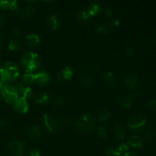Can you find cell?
<instances>
[{"label": "cell", "instance_id": "obj_30", "mask_svg": "<svg viewBox=\"0 0 156 156\" xmlns=\"http://www.w3.org/2000/svg\"><path fill=\"white\" fill-rule=\"evenodd\" d=\"M98 134L102 138H107L108 136V132L107 129L104 126H100L98 128Z\"/></svg>", "mask_w": 156, "mask_h": 156}, {"label": "cell", "instance_id": "obj_6", "mask_svg": "<svg viewBox=\"0 0 156 156\" xmlns=\"http://www.w3.org/2000/svg\"><path fill=\"white\" fill-rule=\"evenodd\" d=\"M44 120L46 128L50 132H55L62 126L59 120H56V118L52 117L50 114H44Z\"/></svg>", "mask_w": 156, "mask_h": 156}, {"label": "cell", "instance_id": "obj_4", "mask_svg": "<svg viewBox=\"0 0 156 156\" xmlns=\"http://www.w3.org/2000/svg\"><path fill=\"white\" fill-rule=\"evenodd\" d=\"M1 92L2 98L7 103L15 104L16 101L19 98L18 92L12 85H5Z\"/></svg>", "mask_w": 156, "mask_h": 156}, {"label": "cell", "instance_id": "obj_25", "mask_svg": "<svg viewBox=\"0 0 156 156\" xmlns=\"http://www.w3.org/2000/svg\"><path fill=\"white\" fill-rule=\"evenodd\" d=\"M101 11V6L97 3H93V4L90 5L88 7V15H96L99 13Z\"/></svg>", "mask_w": 156, "mask_h": 156}, {"label": "cell", "instance_id": "obj_9", "mask_svg": "<svg viewBox=\"0 0 156 156\" xmlns=\"http://www.w3.org/2000/svg\"><path fill=\"white\" fill-rule=\"evenodd\" d=\"M77 18L79 23L84 27H91L93 21L90 18V15L85 12H80L77 14Z\"/></svg>", "mask_w": 156, "mask_h": 156}, {"label": "cell", "instance_id": "obj_32", "mask_svg": "<svg viewBox=\"0 0 156 156\" xmlns=\"http://www.w3.org/2000/svg\"><path fill=\"white\" fill-rule=\"evenodd\" d=\"M64 101H65V100H64L63 98H57L55 99L54 101V106L56 107V108H59V107H61L62 105H63Z\"/></svg>", "mask_w": 156, "mask_h": 156}, {"label": "cell", "instance_id": "obj_5", "mask_svg": "<svg viewBox=\"0 0 156 156\" xmlns=\"http://www.w3.org/2000/svg\"><path fill=\"white\" fill-rule=\"evenodd\" d=\"M146 123V119L141 114H136L129 119L128 125L134 131H140L143 129Z\"/></svg>", "mask_w": 156, "mask_h": 156}, {"label": "cell", "instance_id": "obj_26", "mask_svg": "<svg viewBox=\"0 0 156 156\" xmlns=\"http://www.w3.org/2000/svg\"><path fill=\"white\" fill-rule=\"evenodd\" d=\"M21 47V44H20L19 41L15 38L12 39V41H10L9 45V49L12 51H15V50H18V49H20Z\"/></svg>", "mask_w": 156, "mask_h": 156}, {"label": "cell", "instance_id": "obj_3", "mask_svg": "<svg viewBox=\"0 0 156 156\" xmlns=\"http://www.w3.org/2000/svg\"><path fill=\"white\" fill-rule=\"evenodd\" d=\"M94 121L92 116L90 114H85L76 123V127L80 133H87L94 129Z\"/></svg>", "mask_w": 156, "mask_h": 156}, {"label": "cell", "instance_id": "obj_42", "mask_svg": "<svg viewBox=\"0 0 156 156\" xmlns=\"http://www.w3.org/2000/svg\"><path fill=\"white\" fill-rule=\"evenodd\" d=\"M41 155V152L38 149H33L30 151V156H40Z\"/></svg>", "mask_w": 156, "mask_h": 156}, {"label": "cell", "instance_id": "obj_44", "mask_svg": "<svg viewBox=\"0 0 156 156\" xmlns=\"http://www.w3.org/2000/svg\"><path fill=\"white\" fill-rule=\"evenodd\" d=\"M13 33H14V34H15V35H21V29H19L18 28V27H15V29H13Z\"/></svg>", "mask_w": 156, "mask_h": 156}, {"label": "cell", "instance_id": "obj_24", "mask_svg": "<svg viewBox=\"0 0 156 156\" xmlns=\"http://www.w3.org/2000/svg\"><path fill=\"white\" fill-rule=\"evenodd\" d=\"M111 26L110 24H98L97 27H95L96 32L101 34H106L109 31V30L111 29Z\"/></svg>", "mask_w": 156, "mask_h": 156}, {"label": "cell", "instance_id": "obj_36", "mask_svg": "<svg viewBox=\"0 0 156 156\" xmlns=\"http://www.w3.org/2000/svg\"><path fill=\"white\" fill-rule=\"evenodd\" d=\"M10 5V1H0V9H8Z\"/></svg>", "mask_w": 156, "mask_h": 156}, {"label": "cell", "instance_id": "obj_34", "mask_svg": "<svg viewBox=\"0 0 156 156\" xmlns=\"http://www.w3.org/2000/svg\"><path fill=\"white\" fill-rule=\"evenodd\" d=\"M89 70L91 73L95 74V73H99L101 71V67L99 66L98 65H92L90 66Z\"/></svg>", "mask_w": 156, "mask_h": 156}, {"label": "cell", "instance_id": "obj_15", "mask_svg": "<svg viewBox=\"0 0 156 156\" xmlns=\"http://www.w3.org/2000/svg\"><path fill=\"white\" fill-rule=\"evenodd\" d=\"M47 23H48V25L51 27V29L53 30H56V29L59 28L60 27V20H59V17L56 15H53L52 16H50V18H48V21H47Z\"/></svg>", "mask_w": 156, "mask_h": 156}, {"label": "cell", "instance_id": "obj_8", "mask_svg": "<svg viewBox=\"0 0 156 156\" xmlns=\"http://www.w3.org/2000/svg\"><path fill=\"white\" fill-rule=\"evenodd\" d=\"M14 108L15 111L20 114H24L27 112L28 109V105H27L26 99L23 97L19 98L14 104Z\"/></svg>", "mask_w": 156, "mask_h": 156}, {"label": "cell", "instance_id": "obj_48", "mask_svg": "<svg viewBox=\"0 0 156 156\" xmlns=\"http://www.w3.org/2000/svg\"><path fill=\"white\" fill-rule=\"evenodd\" d=\"M121 156H136V155H134V154L130 153V152H126V153L121 155Z\"/></svg>", "mask_w": 156, "mask_h": 156}, {"label": "cell", "instance_id": "obj_40", "mask_svg": "<svg viewBox=\"0 0 156 156\" xmlns=\"http://www.w3.org/2000/svg\"><path fill=\"white\" fill-rule=\"evenodd\" d=\"M9 121L6 118H1L0 120V127H6L9 125Z\"/></svg>", "mask_w": 156, "mask_h": 156}, {"label": "cell", "instance_id": "obj_22", "mask_svg": "<svg viewBox=\"0 0 156 156\" xmlns=\"http://www.w3.org/2000/svg\"><path fill=\"white\" fill-rule=\"evenodd\" d=\"M73 76V70L69 67H66L59 74L58 77L59 79H70Z\"/></svg>", "mask_w": 156, "mask_h": 156}, {"label": "cell", "instance_id": "obj_45", "mask_svg": "<svg viewBox=\"0 0 156 156\" xmlns=\"http://www.w3.org/2000/svg\"><path fill=\"white\" fill-rule=\"evenodd\" d=\"M140 96V94L139 91H135V92L133 93V94H132V97H130L131 98H139Z\"/></svg>", "mask_w": 156, "mask_h": 156}, {"label": "cell", "instance_id": "obj_1", "mask_svg": "<svg viewBox=\"0 0 156 156\" xmlns=\"http://www.w3.org/2000/svg\"><path fill=\"white\" fill-rule=\"evenodd\" d=\"M21 66L27 73H33L41 66V59L36 53L28 51L24 53L21 58Z\"/></svg>", "mask_w": 156, "mask_h": 156}, {"label": "cell", "instance_id": "obj_7", "mask_svg": "<svg viewBox=\"0 0 156 156\" xmlns=\"http://www.w3.org/2000/svg\"><path fill=\"white\" fill-rule=\"evenodd\" d=\"M9 152L14 156H21L24 152V145L21 141H14L8 146Z\"/></svg>", "mask_w": 156, "mask_h": 156}, {"label": "cell", "instance_id": "obj_50", "mask_svg": "<svg viewBox=\"0 0 156 156\" xmlns=\"http://www.w3.org/2000/svg\"><path fill=\"white\" fill-rule=\"evenodd\" d=\"M0 120H1V118H0Z\"/></svg>", "mask_w": 156, "mask_h": 156}, {"label": "cell", "instance_id": "obj_18", "mask_svg": "<svg viewBox=\"0 0 156 156\" xmlns=\"http://www.w3.org/2000/svg\"><path fill=\"white\" fill-rule=\"evenodd\" d=\"M29 136H30V140H32L33 141L39 140L41 136V130L39 126H33L32 128H30Z\"/></svg>", "mask_w": 156, "mask_h": 156}, {"label": "cell", "instance_id": "obj_13", "mask_svg": "<svg viewBox=\"0 0 156 156\" xmlns=\"http://www.w3.org/2000/svg\"><path fill=\"white\" fill-rule=\"evenodd\" d=\"M137 83H138V78H137V76L135 74L129 75L125 79V84L130 89L135 88Z\"/></svg>", "mask_w": 156, "mask_h": 156}, {"label": "cell", "instance_id": "obj_21", "mask_svg": "<svg viewBox=\"0 0 156 156\" xmlns=\"http://www.w3.org/2000/svg\"><path fill=\"white\" fill-rule=\"evenodd\" d=\"M35 13V9L32 5H27L23 9L22 17L24 18H31Z\"/></svg>", "mask_w": 156, "mask_h": 156}, {"label": "cell", "instance_id": "obj_41", "mask_svg": "<svg viewBox=\"0 0 156 156\" xmlns=\"http://www.w3.org/2000/svg\"><path fill=\"white\" fill-rule=\"evenodd\" d=\"M5 23H6L5 17L0 15V29L2 28V27L5 25Z\"/></svg>", "mask_w": 156, "mask_h": 156}, {"label": "cell", "instance_id": "obj_27", "mask_svg": "<svg viewBox=\"0 0 156 156\" xmlns=\"http://www.w3.org/2000/svg\"><path fill=\"white\" fill-rule=\"evenodd\" d=\"M22 81L26 84H32L34 82V75L32 73H25L22 76Z\"/></svg>", "mask_w": 156, "mask_h": 156}, {"label": "cell", "instance_id": "obj_39", "mask_svg": "<svg viewBox=\"0 0 156 156\" xmlns=\"http://www.w3.org/2000/svg\"><path fill=\"white\" fill-rule=\"evenodd\" d=\"M18 2L16 1H10V5H9V9L11 10H18Z\"/></svg>", "mask_w": 156, "mask_h": 156}, {"label": "cell", "instance_id": "obj_17", "mask_svg": "<svg viewBox=\"0 0 156 156\" xmlns=\"http://www.w3.org/2000/svg\"><path fill=\"white\" fill-rule=\"evenodd\" d=\"M117 105L121 108H129L133 104V99L130 97H121L117 100Z\"/></svg>", "mask_w": 156, "mask_h": 156}, {"label": "cell", "instance_id": "obj_29", "mask_svg": "<svg viewBox=\"0 0 156 156\" xmlns=\"http://www.w3.org/2000/svg\"><path fill=\"white\" fill-rule=\"evenodd\" d=\"M13 87L15 88V89L16 90V91L18 92V95H23L24 94V85H22V84L21 83H16L15 85H13ZM23 97V96H22Z\"/></svg>", "mask_w": 156, "mask_h": 156}, {"label": "cell", "instance_id": "obj_11", "mask_svg": "<svg viewBox=\"0 0 156 156\" xmlns=\"http://www.w3.org/2000/svg\"><path fill=\"white\" fill-rule=\"evenodd\" d=\"M25 43L28 47H35L39 44L40 37L37 34H34L27 35L25 37Z\"/></svg>", "mask_w": 156, "mask_h": 156}, {"label": "cell", "instance_id": "obj_49", "mask_svg": "<svg viewBox=\"0 0 156 156\" xmlns=\"http://www.w3.org/2000/svg\"><path fill=\"white\" fill-rule=\"evenodd\" d=\"M78 68H79V73H82V70L84 69V67L82 66H80L78 67Z\"/></svg>", "mask_w": 156, "mask_h": 156}, {"label": "cell", "instance_id": "obj_47", "mask_svg": "<svg viewBox=\"0 0 156 156\" xmlns=\"http://www.w3.org/2000/svg\"><path fill=\"white\" fill-rule=\"evenodd\" d=\"M111 26L112 27V26H117L119 24V21H117V20H115V21H113L111 23Z\"/></svg>", "mask_w": 156, "mask_h": 156}, {"label": "cell", "instance_id": "obj_20", "mask_svg": "<svg viewBox=\"0 0 156 156\" xmlns=\"http://www.w3.org/2000/svg\"><path fill=\"white\" fill-rule=\"evenodd\" d=\"M110 111L108 108H102L98 112L97 118L99 121H105L109 117Z\"/></svg>", "mask_w": 156, "mask_h": 156}, {"label": "cell", "instance_id": "obj_43", "mask_svg": "<svg viewBox=\"0 0 156 156\" xmlns=\"http://www.w3.org/2000/svg\"><path fill=\"white\" fill-rule=\"evenodd\" d=\"M104 11H105V13L106 14L107 16H108V17L111 18V17L112 16V12H111V9H110L108 6H107V7H105V9H104Z\"/></svg>", "mask_w": 156, "mask_h": 156}, {"label": "cell", "instance_id": "obj_35", "mask_svg": "<svg viewBox=\"0 0 156 156\" xmlns=\"http://www.w3.org/2000/svg\"><path fill=\"white\" fill-rule=\"evenodd\" d=\"M155 136V132L152 129H149L146 133V137L147 140H152Z\"/></svg>", "mask_w": 156, "mask_h": 156}, {"label": "cell", "instance_id": "obj_2", "mask_svg": "<svg viewBox=\"0 0 156 156\" xmlns=\"http://www.w3.org/2000/svg\"><path fill=\"white\" fill-rule=\"evenodd\" d=\"M19 76L18 66L13 62H7L0 68V79L5 82H14Z\"/></svg>", "mask_w": 156, "mask_h": 156}, {"label": "cell", "instance_id": "obj_14", "mask_svg": "<svg viewBox=\"0 0 156 156\" xmlns=\"http://www.w3.org/2000/svg\"><path fill=\"white\" fill-rule=\"evenodd\" d=\"M127 145L134 148H140L143 146V140L139 136H133L128 140Z\"/></svg>", "mask_w": 156, "mask_h": 156}, {"label": "cell", "instance_id": "obj_31", "mask_svg": "<svg viewBox=\"0 0 156 156\" xmlns=\"http://www.w3.org/2000/svg\"><path fill=\"white\" fill-rule=\"evenodd\" d=\"M117 149H118V151L120 152V153L121 154V155H123V154H125L126 153V152H128L129 146H128L127 144H126V143H123V144L120 145Z\"/></svg>", "mask_w": 156, "mask_h": 156}, {"label": "cell", "instance_id": "obj_23", "mask_svg": "<svg viewBox=\"0 0 156 156\" xmlns=\"http://www.w3.org/2000/svg\"><path fill=\"white\" fill-rule=\"evenodd\" d=\"M49 99H50V97H49V94H47V92H43L40 93L35 98V101L38 104H47V102L49 101Z\"/></svg>", "mask_w": 156, "mask_h": 156}, {"label": "cell", "instance_id": "obj_46", "mask_svg": "<svg viewBox=\"0 0 156 156\" xmlns=\"http://www.w3.org/2000/svg\"><path fill=\"white\" fill-rule=\"evenodd\" d=\"M5 86V82L0 79V91H2V90L3 89V88H4Z\"/></svg>", "mask_w": 156, "mask_h": 156}, {"label": "cell", "instance_id": "obj_10", "mask_svg": "<svg viewBox=\"0 0 156 156\" xmlns=\"http://www.w3.org/2000/svg\"><path fill=\"white\" fill-rule=\"evenodd\" d=\"M50 80V75L47 72L42 71L34 75V82L40 85H44L48 83Z\"/></svg>", "mask_w": 156, "mask_h": 156}, {"label": "cell", "instance_id": "obj_38", "mask_svg": "<svg viewBox=\"0 0 156 156\" xmlns=\"http://www.w3.org/2000/svg\"><path fill=\"white\" fill-rule=\"evenodd\" d=\"M147 106L150 109H156V99L149 101L147 103Z\"/></svg>", "mask_w": 156, "mask_h": 156}, {"label": "cell", "instance_id": "obj_12", "mask_svg": "<svg viewBox=\"0 0 156 156\" xmlns=\"http://www.w3.org/2000/svg\"><path fill=\"white\" fill-rule=\"evenodd\" d=\"M104 80L109 87H115L117 85V79L115 75L112 72H108L104 76Z\"/></svg>", "mask_w": 156, "mask_h": 156}, {"label": "cell", "instance_id": "obj_28", "mask_svg": "<svg viewBox=\"0 0 156 156\" xmlns=\"http://www.w3.org/2000/svg\"><path fill=\"white\" fill-rule=\"evenodd\" d=\"M106 155L107 156H121V154L118 151L117 149H114V148H109L107 149L106 151Z\"/></svg>", "mask_w": 156, "mask_h": 156}, {"label": "cell", "instance_id": "obj_37", "mask_svg": "<svg viewBox=\"0 0 156 156\" xmlns=\"http://www.w3.org/2000/svg\"><path fill=\"white\" fill-rule=\"evenodd\" d=\"M126 54L127 56H133V55L135 53V48H134L133 46H130V47H128L126 49V51H125Z\"/></svg>", "mask_w": 156, "mask_h": 156}, {"label": "cell", "instance_id": "obj_19", "mask_svg": "<svg viewBox=\"0 0 156 156\" xmlns=\"http://www.w3.org/2000/svg\"><path fill=\"white\" fill-rule=\"evenodd\" d=\"M80 84L84 88H89L92 86L93 80L91 76H84L81 78Z\"/></svg>", "mask_w": 156, "mask_h": 156}, {"label": "cell", "instance_id": "obj_33", "mask_svg": "<svg viewBox=\"0 0 156 156\" xmlns=\"http://www.w3.org/2000/svg\"><path fill=\"white\" fill-rule=\"evenodd\" d=\"M32 95H33V91H32L31 88H26L25 89H24V94H23V98H24L25 99H27V98H29L31 97Z\"/></svg>", "mask_w": 156, "mask_h": 156}, {"label": "cell", "instance_id": "obj_16", "mask_svg": "<svg viewBox=\"0 0 156 156\" xmlns=\"http://www.w3.org/2000/svg\"><path fill=\"white\" fill-rule=\"evenodd\" d=\"M114 135L118 140H123L126 136V129L122 124H117L114 127Z\"/></svg>", "mask_w": 156, "mask_h": 156}]
</instances>
